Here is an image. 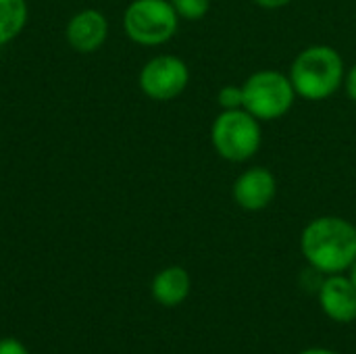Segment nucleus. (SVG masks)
<instances>
[{
	"mask_svg": "<svg viewBox=\"0 0 356 354\" xmlns=\"http://www.w3.org/2000/svg\"><path fill=\"white\" fill-rule=\"evenodd\" d=\"M348 277L353 280V284H355V286H356V261H355V263H353V267L348 269Z\"/></svg>",
	"mask_w": 356,
	"mask_h": 354,
	"instance_id": "18",
	"label": "nucleus"
},
{
	"mask_svg": "<svg viewBox=\"0 0 356 354\" xmlns=\"http://www.w3.org/2000/svg\"><path fill=\"white\" fill-rule=\"evenodd\" d=\"M65 35L73 50L92 54L102 48L108 38V19L96 8H83L69 19Z\"/></svg>",
	"mask_w": 356,
	"mask_h": 354,
	"instance_id": "9",
	"label": "nucleus"
},
{
	"mask_svg": "<svg viewBox=\"0 0 356 354\" xmlns=\"http://www.w3.org/2000/svg\"><path fill=\"white\" fill-rule=\"evenodd\" d=\"M317 303L334 323L348 325L356 321V286L348 273L325 275L317 288Z\"/></svg>",
	"mask_w": 356,
	"mask_h": 354,
	"instance_id": "8",
	"label": "nucleus"
},
{
	"mask_svg": "<svg viewBox=\"0 0 356 354\" xmlns=\"http://www.w3.org/2000/svg\"><path fill=\"white\" fill-rule=\"evenodd\" d=\"M344 94L348 96L350 102L356 104V63H353L350 67H346V75H344V86H342Z\"/></svg>",
	"mask_w": 356,
	"mask_h": 354,
	"instance_id": "14",
	"label": "nucleus"
},
{
	"mask_svg": "<svg viewBox=\"0 0 356 354\" xmlns=\"http://www.w3.org/2000/svg\"><path fill=\"white\" fill-rule=\"evenodd\" d=\"M181 21L196 23L204 19L211 10V0H169Z\"/></svg>",
	"mask_w": 356,
	"mask_h": 354,
	"instance_id": "12",
	"label": "nucleus"
},
{
	"mask_svg": "<svg viewBox=\"0 0 356 354\" xmlns=\"http://www.w3.org/2000/svg\"><path fill=\"white\" fill-rule=\"evenodd\" d=\"M217 104L219 111H234L244 106V94H242V83H225L217 92Z\"/></svg>",
	"mask_w": 356,
	"mask_h": 354,
	"instance_id": "13",
	"label": "nucleus"
},
{
	"mask_svg": "<svg viewBox=\"0 0 356 354\" xmlns=\"http://www.w3.org/2000/svg\"><path fill=\"white\" fill-rule=\"evenodd\" d=\"M138 86L142 94L154 102L175 100L190 86V67L181 56L156 54L140 69Z\"/></svg>",
	"mask_w": 356,
	"mask_h": 354,
	"instance_id": "6",
	"label": "nucleus"
},
{
	"mask_svg": "<svg viewBox=\"0 0 356 354\" xmlns=\"http://www.w3.org/2000/svg\"><path fill=\"white\" fill-rule=\"evenodd\" d=\"M300 255L321 275L348 273L356 261V223L340 215L311 219L300 232Z\"/></svg>",
	"mask_w": 356,
	"mask_h": 354,
	"instance_id": "1",
	"label": "nucleus"
},
{
	"mask_svg": "<svg viewBox=\"0 0 356 354\" xmlns=\"http://www.w3.org/2000/svg\"><path fill=\"white\" fill-rule=\"evenodd\" d=\"M298 354H340L338 351H332V348H323V346H311V348H305Z\"/></svg>",
	"mask_w": 356,
	"mask_h": 354,
	"instance_id": "17",
	"label": "nucleus"
},
{
	"mask_svg": "<svg viewBox=\"0 0 356 354\" xmlns=\"http://www.w3.org/2000/svg\"><path fill=\"white\" fill-rule=\"evenodd\" d=\"M179 21L169 0H131L123 13V31L134 44L156 48L175 38Z\"/></svg>",
	"mask_w": 356,
	"mask_h": 354,
	"instance_id": "5",
	"label": "nucleus"
},
{
	"mask_svg": "<svg viewBox=\"0 0 356 354\" xmlns=\"http://www.w3.org/2000/svg\"><path fill=\"white\" fill-rule=\"evenodd\" d=\"M344 56L330 44H311L302 48L288 69L296 96L307 102H323L336 96L344 86Z\"/></svg>",
	"mask_w": 356,
	"mask_h": 354,
	"instance_id": "2",
	"label": "nucleus"
},
{
	"mask_svg": "<svg viewBox=\"0 0 356 354\" xmlns=\"http://www.w3.org/2000/svg\"><path fill=\"white\" fill-rule=\"evenodd\" d=\"M27 2L25 0H0V48L10 44L27 25Z\"/></svg>",
	"mask_w": 356,
	"mask_h": 354,
	"instance_id": "11",
	"label": "nucleus"
},
{
	"mask_svg": "<svg viewBox=\"0 0 356 354\" xmlns=\"http://www.w3.org/2000/svg\"><path fill=\"white\" fill-rule=\"evenodd\" d=\"M211 146L227 163H248L263 146V123L246 108L219 111L211 123Z\"/></svg>",
	"mask_w": 356,
	"mask_h": 354,
	"instance_id": "3",
	"label": "nucleus"
},
{
	"mask_svg": "<svg viewBox=\"0 0 356 354\" xmlns=\"http://www.w3.org/2000/svg\"><path fill=\"white\" fill-rule=\"evenodd\" d=\"M259 8H265V10H280V8H286L290 6L294 0H252Z\"/></svg>",
	"mask_w": 356,
	"mask_h": 354,
	"instance_id": "16",
	"label": "nucleus"
},
{
	"mask_svg": "<svg viewBox=\"0 0 356 354\" xmlns=\"http://www.w3.org/2000/svg\"><path fill=\"white\" fill-rule=\"evenodd\" d=\"M277 196V177L265 165H250L232 184L236 207L246 213H261L273 204Z\"/></svg>",
	"mask_w": 356,
	"mask_h": 354,
	"instance_id": "7",
	"label": "nucleus"
},
{
	"mask_svg": "<svg viewBox=\"0 0 356 354\" xmlns=\"http://www.w3.org/2000/svg\"><path fill=\"white\" fill-rule=\"evenodd\" d=\"M190 292H192V277L188 269H184L181 265H169L161 269L152 277V284H150L152 298L161 307H167V309H173L186 303Z\"/></svg>",
	"mask_w": 356,
	"mask_h": 354,
	"instance_id": "10",
	"label": "nucleus"
},
{
	"mask_svg": "<svg viewBox=\"0 0 356 354\" xmlns=\"http://www.w3.org/2000/svg\"><path fill=\"white\" fill-rule=\"evenodd\" d=\"M244 106L261 123H271L286 117L296 104V90L288 71L257 69L242 81Z\"/></svg>",
	"mask_w": 356,
	"mask_h": 354,
	"instance_id": "4",
	"label": "nucleus"
},
{
	"mask_svg": "<svg viewBox=\"0 0 356 354\" xmlns=\"http://www.w3.org/2000/svg\"><path fill=\"white\" fill-rule=\"evenodd\" d=\"M0 354H29V351L17 338H2L0 340Z\"/></svg>",
	"mask_w": 356,
	"mask_h": 354,
	"instance_id": "15",
	"label": "nucleus"
}]
</instances>
